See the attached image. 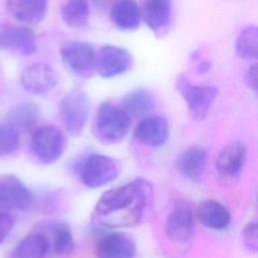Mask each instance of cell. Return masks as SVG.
Masks as SVG:
<instances>
[{
    "mask_svg": "<svg viewBox=\"0 0 258 258\" xmlns=\"http://www.w3.org/2000/svg\"><path fill=\"white\" fill-rule=\"evenodd\" d=\"M152 197L153 189L147 180L133 179L104 192L95 206L93 219L109 229L136 226L144 219Z\"/></svg>",
    "mask_w": 258,
    "mask_h": 258,
    "instance_id": "obj_1",
    "label": "cell"
},
{
    "mask_svg": "<svg viewBox=\"0 0 258 258\" xmlns=\"http://www.w3.org/2000/svg\"><path fill=\"white\" fill-rule=\"evenodd\" d=\"M130 116L111 102H104L98 108L93 130L96 138L104 144L122 141L130 129Z\"/></svg>",
    "mask_w": 258,
    "mask_h": 258,
    "instance_id": "obj_2",
    "label": "cell"
},
{
    "mask_svg": "<svg viewBox=\"0 0 258 258\" xmlns=\"http://www.w3.org/2000/svg\"><path fill=\"white\" fill-rule=\"evenodd\" d=\"M78 173L84 185L89 188H98L118 177L119 165L111 156L93 153L79 163Z\"/></svg>",
    "mask_w": 258,
    "mask_h": 258,
    "instance_id": "obj_3",
    "label": "cell"
},
{
    "mask_svg": "<svg viewBox=\"0 0 258 258\" xmlns=\"http://www.w3.org/2000/svg\"><path fill=\"white\" fill-rule=\"evenodd\" d=\"M31 154L43 164L56 162L64 152L66 138L61 130L53 125L34 129L29 143Z\"/></svg>",
    "mask_w": 258,
    "mask_h": 258,
    "instance_id": "obj_4",
    "label": "cell"
},
{
    "mask_svg": "<svg viewBox=\"0 0 258 258\" xmlns=\"http://www.w3.org/2000/svg\"><path fill=\"white\" fill-rule=\"evenodd\" d=\"M167 238L180 248L191 245L195 235V218L190 206L184 201H177L165 220Z\"/></svg>",
    "mask_w": 258,
    "mask_h": 258,
    "instance_id": "obj_5",
    "label": "cell"
},
{
    "mask_svg": "<svg viewBox=\"0 0 258 258\" xmlns=\"http://www.w3.org/2000/svg\"><path fill=\"white\" fill-rule=\"evenodd\" d=\"M176 88L186 103L190 116L197 121L204 120L210 112L218 90L211 86L191 84L183 75L176 80Z\"/></svg>",
    "mask_w": 258,
    "mask_h": 258,
    "instance_id": "obj_6",
    "label": "cell"
},
{
    "mask_svg": "<svg viewBox=\"0 0 258 258\" xmlns=\"http://www.w3.org/2000/svg\"><path fill=\"white\" fill-rule=\"evenodd\" d=\"M90 102L87 94L81 89L70 91L60 101L59 112L68 132L80 135L88 121Z\"/></svg>",
    "mask_w": 258,
    "mask_h": 258,
    "instance_id": "obj_7",
    "label": "cell"
},
{
    "mask_svg": "<svg viewBox=\"0 0 258 258\" xmlns=\"http://www.w3.org/2000/svg\"><path fill=\"white\" fill-rule=\"evenodd\" d=\"M33 200L32 191L16 175L5 174L0 177V210L26 211Z\"/></svg>",
    "mask_w": 258,
    "mask_h": 258,
    "instance_id": "obj_8",
    "label": "cell"
},
{
    "mask_svg": "<svg viewBox=\"0 0 258 258\" xmlns=\"http://www.w3.org/2000/svg\"><path fill=\"white\" fill-rule=\"evenodd\" d=\"M60 56L67 68L75 75L90 78L95 71L96 51L84 41H71L60 48Z\"/></svg>",
    "mask_w": 258,
    "mask_h": 258,
    "instance_id": "obj_9",
    "label": "cell"
},
{
    "mask_svg": "<svg viewBox=\"0 0 258 258\" xmlns=\"http://www.w3.org/2000/svg\"><path fill=\"white\" fill-rule=\"evenodd\" d=\"M132 64L131 53L117 45H105L101 47L95 56V71L103 78L119 76Z\"/></svg>",
    "mask_w": 258,
    "mask_h": 258,
    "instance_id": "obj_10",
    "label": "cell"
},
{
    "mask_svg": "<svg viewBox=\"0 0 258 258\" xmlns=\"http://www.w3.org/2000/svg\"><path fill=\"white\" fill-rule=\"evenodd\" d=\"M0 48L24 56L36 50L35 36L31 29L22 25H3L0 27Z\"/></svg>",
    "mask_w": 258,
    "mask_h": 258,
    "instance_id": "obj_11",
    "label": "cell"
},
{
    "mask_svg": "<svg viewBox=\"0 0 258 258\" xmlns=\"http://www.w3.org/2000/svg\"><path fill=\"white\" fill-rule=\"evenodd\" d=\"M20 83L28 93L43 95L55 87L57 77L54 70L48 64L31 63L21 72Z\"/></svg>",
    "mask_w": 258,
    "mask_h": 258,
    "instance_id": "obj_12",
    "label": "cell"
},
{
    "mask_svg": "<svg viewBox=\"0 0 258 258\" xmlns=\"http://www.w3.org/2000/svg\"><path fill=\"white\" fill-rule=\"evenodd\" d=\"M135 242L125 233H107L96 244L97 258H135Z\"/></svg>",
    "mask_w": 258,
    "mask_h": 258,
    "instance_id": "obj_13",
    "label": "cell"
},
{
    "mask_svg": "<svg viewBox=\"0 0 258 258\" xmlns=\"http://www.w3.org/2000/svg\"><path fill=\"white\" fill-rule=\"evenodd\" d=\"M169 136V125L163 116L152 115L143 118L134 130V138L148 147L163 145Z\"/></svg>",
    "mask_w": 258,
    "mask_h": 258,
    "instance_id": "obj_14",
    "label": "cell"
},
{
    "mask_svg": "<svg viewBox=\"0 0 258 258\" xmlns=\"http://www.w3.org/2000/svg\"><path fill=\"white\" fill-rule=\"evenodd\" d=\"M246 156L247 147L242 141H233L227 144L217 157V171L226 178L236 177L244 167Z\"/></svg>",
    "mask_w": 258,
    "mask_h": 258,
    "instance_id": "obj_15",
    "label": "cell"
},
{
    "mask_svg": "<svg viewBox=\"0 0 258 258\" xmlns=\"http://www.w3.org/2000/svg\"><path fill=\"white\" fill-rule=\"evenodd\" d=\"M196 215L203 226L215 231L225 230L231 223V213L228 208L213 199L200 202Z\"/></svg>",
    "mask_w": 258,
    "mask_h": 258,
    "instance_id": "obj_16",
    "label": "cell"
},
{
    "mask_svg": "<svg viewBox=\"0 0 258 258\" xmlns=\"http://www.w3.org/2000/svg\"><path fill=\"white\" fill-rule=\"evenodd\" d=\"M49 246L57 256H69L74 252L75 242L70 227L62 222H49L40 229Z\"/></svg>",
    "mask_w": 258,
    "mask_h": 258,
    "instance_id": "obj_17",
    "label": "cell"
},
{
    "mask_svg": "<svg viewBox=\"0 0 258 258\" xmlns=\"http://www.w3.org/2000/svg\"><path fill=\"white\" fill-rule=\"evenodd\" d=\"M208 153L202 146H191L183 150L176 158L177 170L187 179L196 181L203 175L207 164Z\"/></svg>",
    "mask_w": 258,
    "mask_h": 258,
    "instance_id": "obj_18",
    "label": "cell"
},
{
    "mask_svg": "<svg viewBox=\"0 0 258 258\" xmlns=\"http://www.w3.org/2000/svg\"><path fill=\"white\" fill-rule=\"evenodd\" d=\"M6 8L17 21L36 24L46 14L47 0H6Z\"/></svg>",
    "mask_w": 258,
    "mask_h": 258,
    "instance_id": "obj_19",
    "label": "cell"
},
{
    "mask_svg": "<svg viewBox=\"0 0 258 258\" xmlns=\"http://www.w3.org/2000/svg\"><path fill=\"white\" fill-rule=\"evenodd\" d=\"M140 11L146 25L154 33H161L170 22L172 2L171 0H146Z\"/></svg>",
    "mask_w": 258,
    "mask_h": 258,
    "instance_id": "obj_20",
    "label": "cell"
},
{
    "mask_svg": "<svg viewBox=\"0 0 258 258\" xmlns=\"http://www.w3.org/2000/svg\"><path fill=\"white\" fill-rule=\"evenodd\" d=\"M49 251L45 236L39 232H33L23 237L13 248L9 258H45Z\"/></svg>",
    "mask_w": 258,
    "mask_h": 258,
    "instance_id": "obj_21",
    "label": "cell"
},
{
    "mask_svg": "<svg viewBox=\"0 0 258 258\" xmlns=\"http://www.w3.org/2000/svg\"><path fill=\"white\" fill-rule=\"evenodd\" d=\"M111 19L122 30H134L139 26L141 11L134 0H118L111 8Z\"/></svg>",
    "mask_w": 258,
    "mask_h": 258,
    "instance_id": "obj_22",
    "label": "cell"
},
{
    "mask_svg": "<svg viewBox=\"0 0 258 258\" xmlns=\"http://www.w3.org/2000/svg\"><path fill=\"white\" fill-rule=\"evenodd\" d=\"M40 116L39 107L34 103H21L10 110L7 116V123L19 133L32 130Z\"/></svg>",
    "mask_w": 258,
    "mask_h": 258,
    "instance_id": "obj_23",
    "label": "cell"
},
{
    "mask_svg": "<svg viewBox=\"0 0 258 258\" xmlns=\"http://www.w3.org/2000/svg\"><path fill=\"white\" fill-rule=\"evenodd\" d=\"M154 96L150 91L143 88L132 90L122 99V109L129 116H144L148 114L154 108Z\"/></svg>",
    "mask_w": 258,
    "mask_h": 258,
    "instance_id": "obj_24",
    "label": "cell"
},
{
    "mask_svg": "<svg viewBox=\"0 0 258 258\" xmlns=\"http://www.w3.org/2000/svg\"><path fill=\"white\" fill-rule=\"evenodd\" d=\"M90 8L87 0H68L62 9L61 17L67 26L81 28L88 22Z\"/></svg>",
    "mask_w": 258,
    "mask_h": 258,
    "instance_id": "obj_25",
    "label": "cell"
},
{
    "mask_svg": "<svg viewBox=\"0 0 258 258\" xmlns=\"http://www.w3.org/2000/svg\"><path fill=\"white\" fill-rule=\"evenodd\" d=\"M258 29L255 25L247 26L236 40L237 54L245 60H254L258 54Z\"/></svg>",
    "mask_w": 258,
    "mask_h": 258,
    "instance_id": "obj_26",
    "label": "cell"
},
{
    "mask_svg": "<svg viewBox=\"0 0 258 258\" xmlns=\"http://www.w3.org/2000/svg\"><path fill=\"white\" fill-rule=\"evenodd\" d=\"M20 146V133L8 123H0V157L14 154Z\"/></svg>",
    "mask_w": 258,
    "mask_h": 258,
    "instance_id": "obj_27",
    "label": "cell"
},
{
    "mask_svg": "<svg viewBox=\"0 0 258 258\" xmlns=\"http://www.w3.org/2000/svg\"><path fill=\"white\" fill-rule=\"evenodd\" d=\"M242 239L244 247L252 253H256L258 250V228L255 221L249 222L243 230Z\"/></svg>",
    "mask_w": 258,
    "mask_h": 258,
    "instance_id": "obj_28",
    "label": "cell"
},
{
    "mask_svg": "<svg viewBox=\"0 0 258 258\" xmlns=\"http://www.w3.org/2000/svg\"><path fill=\"white\" fill-rule=\"evenodd\" d=\"M15 224V218L6 211L0 210V245L5 241Z\"/></svg>",
    "mask_w": 258,
    "mask_h": 258,
    "instance_id": "obj_29",
    "label": "cell"
},
{
    "mask_svg": "<svg viewBox=\"0 0 258 258\" xmlns=\"http://www.w3.org/2000/svg\"><path fill=\"white\" fill-rule=\"evenodd\" d=\"M246 83L253 91H256L257 88V66L253 64L248 69L246 74Z\"/></svg>",
    "mask_w": 258,
    "mask_h": 258,
    "instance_id": "obj_30",
    "label": "cell"
},
{
    "mask_svg": "<svg viewBox=\"0 0 258 258\" xmlns=\"http://www.w3.org/2000/svg\"><path fill=\"white\" fill-rule=\"evenodd\" d=\"M118 0H93L96 7L101 10H111Z\"/></svg>",
    "mask_w": 258,
    "mask_h": 258,
    "instance_id": "obj_31",
    "label": "cell"
},
{
    "mask_svg": "<svg viewBox=\"0 0 258 258\" xmlns=\"http://www.w3.org/2000/svg\"><path fill=\"white\" fill-rule=\"evenodd\" d=\"M210 67H211V63H210L209 61H207V60H204V61H202V62L198 66V72H199L200 74L207 73V72L209 71Z\"/></svg>",
    "mask_w": 258,
    "mask_h": 258,
    "instance_id": "obj_32",
    "label": "cell"
}]
</instances>
